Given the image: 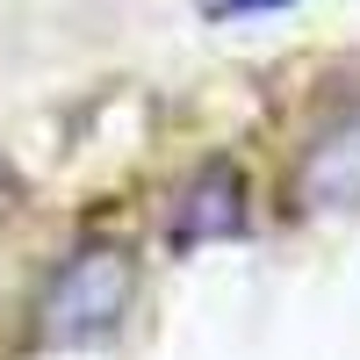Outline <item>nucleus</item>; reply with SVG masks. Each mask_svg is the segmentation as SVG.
Instances as JSON below:
<instances>
[{
    "instance_id": "nucleus-4",
    "label": "nucleus",
    "mask_w": 360,
    "mask_h": 360,
    "mask_svg": "<svg viewBox=\"0 0 360 360\" xmlns=\"http://www.w3.org/2000/svg\"><path fill=\"white\" fill-rule=\"evenodd\" d=\"M274 8H295V0H202L209 22H238V15H274Z\"/></svg>"
},
{
    "instance_id": "nucleus-1",
    "label": "nucleus",
    "mask_w": 360,
    "mask_h": 360,
    "mask_svg": "<svg viewBox=\"0 0 360 360\" xmlns=\"http://www.w3.org/2000/svg\"><path fill=\"white\" fill-rule=\"evenodd\" d=\"M130 295H137V259H130V245H115V238H86V245H72L65 259L51 266L29 332H37L44 353L101 346V339H115V324L130 317Z\"/></svg>"
},
{
    "instance_id": "nucleus-3",
    "label": "nucleus",
    "mask_w": 360,
    "mask_h": 360,
    "mask_svg": "<svg viewBox=\"0 0 360 360\" xmlns=\"http://www.w3.org/2000/svg\"><path fill=\"white\" fill-rule=\"evenodd\" d=\"M245 231V180H238V166H209L195 173L188 188H180L173 202V245H202V238H238Z\"/></svg>"
},
{
    "instance_id": "nucleus-2",
    "label": "nucleus",
    "mask_w": 360,
    "mask_h": 360,
    "mask_svg": "<svg viewBox=\"0 0 360 360\" xmlns=\"http://www.w3.org/2000/svg\"><path fill=\"white\" fill-rule=\"evenodd\" d=\"M288 202L303 217H346V209H360V101L324 115V130L303 144V159L288 173Z\"/></svg>"
}]
</instances>
